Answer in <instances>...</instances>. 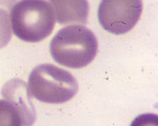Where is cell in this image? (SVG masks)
Returning <instances> with one entry per match:
<instances>
[{
	"mask_svg": "<svg viewBox=\"0 0 158 126\" xmlns=\"http://www.w3.org/2000/svg\"><path fill=\"white\" fill-rule=\"evenodd\" d=\"M49 52L57 64L79 69L91 64L96 58L98 40L85 25H67L54 35L49 43Z\"/></svg>",
	"mask_w": 158,
	"mask_h": 126,
	"instance_id": "6da1fadb",
	"label": "cell"
},
{
	"mask_svg": "<svg viewBox=\"0 0 158 126\" xmlns=\"http://www.w3.org/2000/svg\"><path fill=\"white\" fill-rule=\"evenodd\" d=\"M9 15L12 33L27 43L45 40L56 24L54 9L46 0H20Z\"/></svg>",
	"mask_w": 158,
	"mask_h": 126,
	"instance_id": "7a4b0ae2",
	"label": "cell"
},
{
	"mask_svg": "<svg viewBox=\"0 0 158 126\" xmlns=\"http://www.w3.org/2000/svg\"><path fill=\"white\" fill-rule=\"evenodd\" d=\"M30 96L48 104L68 102L79 89L76 78L66 69L53 64H41L33 68L27 80Z\"/></svg>",
	"mask_w": 158,
	"mask_h": 126,
	"instance_id": "3957f363",
	"label": "cell"
},
{
	"mask_svg": "<svg viewBox=\"0 0 158 126\" xmlns=\"http://www.w3.org/2000/svg\"><path fill=\"white\" fill-rule=\"evenodd\" d=\"M142 11V0H101L98 20L109 33L121 35L130 32L137 24Z\"/></svg>",
	"mask_w": 158,
	"mask_h": 126,
	"instance_id": "277c9868",
	"label": "cell"
},
{
	"mask_svg": "<svg viewBox=\"0 0 158 126\" xmlns=\"http://www.w3.org/2000/svg\"><path fill=\"white\" fill-rule=\"evenodd\" d=\"M1 96L19 111L23 126H32L35 123L36 111L31 101L27 84L22 79L13 78L6 82L1 90Z\"/></svg>",
	"mask_w": 158,
	"mask_h": 126,
	"instance_id": "5b68a950",
	"label": "cell"
},
{
	"mask_svg": "<svg viewBox=\"0 0 158 126\" xmlns=\"http://www.w3.org/2000/svg\"><path fill=\"white\" fill-rule=\"evenodd\" d=\"M56 22L62 25H85L89 18L88 0H49Z\"/></svg>",
	"mask_w": 158,
	"mask_h": 126,
	"instance_id": "8992f818",
	"label": "cell"
},
{
	"mask_svg": "<svg viewBox=\"0 0 158 126\" xmlns=\"http://www.w3.org/2000/svg\"><path fill=\"white\" fill-rule=\"evenodd\" d=\"M0 126H23L19 111L5 99H0Z\"/></svg>",
	"mask_w": 158,
	"mask_h": 126,
	"instance_id": "52a82bcc",
	"label": "cell"
},
{
	"mask_svg": "<svg viewBox=\"0 0 158 126\" xmlns=\"http://www.w3.org/2000/svg\"><path fill=\"white\" fill-rule=\"evenodd\" d=\"M12 37V30L10 24L9 12L5 9H0V50L6 47Z\"/></svg>",
	"mask_w": 158,
	"mask_h": 126,
	"instance_id": "ba28073f",
	"label": "cell"
},
{
	"mask_svg": "<svg viewBox=\"0 0 158 126\" xmlns=\"http://www.w3.org/2000/svg\"><path fill=\"white\" fill-rule=\"evenodd\" d=\"M130 126H158V116L155 113H144L136 116Z\"/></svg>",
	"mask_w": 158,
	"mask_h": 126,
	"instance_id": "9c48e42d",
	"label": "cell"
},
{
	"mask_svg": "<svg viewBox=\"0 0 158 126\" xmlns=\"http://www.w3.org/2000/svg\"><path fill=\"white\" fill-rule=\"evenodd\" d=\"M18 2V0H0V9L11 10L12 7Z\"/></svg>",
	"mask_w": 158,
	"mask_h": 126,
	"instance_id": "30bf717a",
	"label": "cell"
}]
</instances>
